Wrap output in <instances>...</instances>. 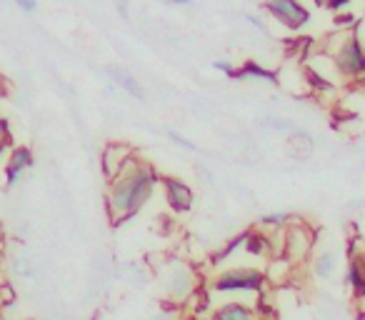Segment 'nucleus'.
<instances>
[{
  "instance_id": "nucleus-1",
  "label": "nucleus",
  "mask_w": 365,
  "mask_h": 320,
  "mask_svg": "<svg viewBox=\"0 0 365 320\" xmlns=\"http://www.w3.org/2000/svg\"><path fill=\"white\" fill-rule=\"evenodd\" d=\"M158 183V175L153 173L150 165L130 163L123 168V173L113 180L110 195H108V208L115 220H123L128 215L138 213L148 203L153 188Z\"/></svg>"
},
{
  "instance_id": "nucleus-2",
  "label": "nucleus",
  "mask_w": 365,
  "mask_h": 320,
  "mask_svg": "<svg viewBox=\"0 0 365 320\" xmlns=\"http://www.w3.org/2000/svg\"><path fill=\"white\" fill-rule=\"evenodd\" d=\"M213 288L218 293H260L265 288V275L253 268H233L223 270L215 278Z\"/></svg>"
},
{
  "instance_id": "nucleus-3",
  "label": "nucleus",
  "mask_w": 365,
  "mask_h": 320,
  "mask_svg": "<svg viewBox=\"0 0 365 320\" xmlns=\"http://www.w3.org/2000/svg\"><path fill=\"white\" fill-rule=\"evenodd\" d=\"M163 290L175 303H185L195 290V275L188 265H173L163 278Z\"/></svg>"
},
{
  "instance_id": "nucleus-4",
  "label": "nucleus",
  "mask_w": 365,
  "mask_h": 320,
  "mask_svg": "<svg viewBox=\"0 0 365 320\" xmlns=\"http://www.w3.org/2000/svg\"><path fill=\"white\" fill-rule=\"evenodd\" d=\"M310 245H313V235H310V230L305 228V225L295 223V225H290V228L285 230L283 253H285V258H288L290 263H298V260H303L305 255H308Z\"/></svg>"
},
{
  "instance_id": "nucleus-5",
  "label": "nucleus",
  "mask_w": 365,
  "mask_h": 320,
  "mask_svg": "<svg viewBox=\"0 0 365 320\" xmlns=\"http://www.w3.org/2000/svg\"><path fill=\"white\" fill-rule=\"evenodd\" d=\"M338 68L345 76H363L365 73V48L360 41L350 38L338 51Z\"/></svg>"
},
{
  "instance_id": "nucleus-6",
  "label": "nucleus",
  "mask_w": 365,
  "mask_h": 320,
  "mask_svg": "<svg viewBox=\"0 0 365 320\" xmlns=\"http://www.w3.org/2000/svg\"><path fill=\"white\" fill-rule=\"evenodd\" d=\"M268 11L290 28H300L308 21V11L298 0H268Z\"/></svg>"
},
{
  "instance_id": "nucleus-7",
  "label": "nucleus",
  "mask_w": 365,
  "mask_h": 320,
  "mask_svg": "<svg viewBox=\"0 0 365 320\" xmlns=\"http://www.w3.org/2000/svg\"><path fill=\"white\" fill-rule=\"evenodd\" d=\"M163 185H165L168 203H170L178 213H185V210L193 205V193H190V188L185 183H180L178 178H165Z\"/></svg>"
},
{
  "instance_id": "nucleus-8",
  "label": "nucleus",
  "mask_w": 365,
  "mask_h": 320,
  "mask_svg": "<svg viewBox=\"0 0 365 320\" xmlns=\"http://www.w3.org/2000/svg\"><path fill=\"white\" fill-rule=\"evenodd\" d=\"M210 320H258V315H255V310L250 308V305L225 303V305H220V308H215Z\"/></svg>"
},
{
  "instance_id": "nucleus-9",
  "label": "nucleus",
  "mask_w": 365,
  "mask_h": 320,
  "mask_svg": "<svg viewBox=\"0 0 365 320\" xmlns=\"http://www.w3.org/2000/svg\"><path fill=\"white\" fill-rule=\"evenodd\" d=\"M33 165V155L31 150H26V148H18L16 153H13L11 163H8L6 168V175H8V185H16L18 178L23 175V170H28Z\"/></svg>"
},
{
  "instance_id": "nucleus-10",
  "label": "nucleus",
  "mask_w": 365,
  "mask_h": 320,
  "mask_svg": "<svg viewBox=\"0 0 365 320\" xmlns=\"http://www.w3.org/2000/svg\"><path fill=\"white\" fill-rule=\"evenodd\" d=\"M345 280H348L350 290H353L358 298H360V295H365V260L363 258L350 260L348 273H345Z\"/></svg>"
},
{
  "instance_id": "nucleus-11",
  "label": "nucleus",
  "mask_w": 365,
  "mask_h": 320,
  "mask_svg": "<svg viewBox=\"0 0 365 320\" xmlns=\"http://www.w3.org/2000/svg\"><path fill=\"white\" fill-rule=\"evenodd\" d=\"M110 76L115 78V83L120 88H125L130 96H135V98H143V91H140V86L135 83V78L130 76V73H125V71H118V68H110Z\"/></svg>"
},
{
  "instance_id": "nucleus-12",
  "label": "nucleus",
  "mask_w": 365,
  "mask_h": 320,
  "mask_svg": "<svg viewBox=\"0 0 365 320\" xmlns=\"http://www.w3.org/2000/svg\"><path fill=\"white\" fill-rule=\"evenodd\" d=\"M335 270V255L333 253H320L315 260V275L318 278H330Z\"/></svg>"
},
{
  "instance_id": "nucleus-13",
  "label": "nucleus",
  "mask_w": 365,
  "mask_h": 320,
  "mask_svg": "<svg viewBox=\"0 0 365 320\" xmlns=\"http://www.w3.org/2000/svg\"><path fill=\"white\" fill-rule=\"evenodd\" d=\"M268 243L270 240L265 238V235H248V238H245V245H248V250L253 255H263L265 250H268Z\"/></svg>"
},
{
  "instance_id": "nucleus-14",
  "label": "nucleus",
  "mask_w": 365,
  "mask_h": 320,
  "mask_svg": "<svg viewBox=\"0 0 365 320\" xmlns=\"http://www.w3.org/2000/svg\"><path fill=\"white\" fill-rule=\"evenodd\" d=\"M285 220H288L285 213H273V215H263L260 225H263V228H278V225H285Z\"/></svg>"
},
{
  "instance_id": "nucleus-15",
  "label": "nucleus",
  "mask_w": 365,
  "mask_h": 320,
  "mask_svg": "<svg viewBox=\"0 0 365 320\" xmlns=\"http://www.w3.org/2000/svg\"><path fill=\"white\" fill-rule=\"evenodd\" d=\"M11 143V133H8V123L6 120H0V148L8 145Z\"/></svg>"
},
{
  "instance_id": "nucleus-16",
  "label": "nucleus",
  "mask_w": 365,
  "mask_h": 320,
  "mask_svg": "<svg viewBox=\"0 0 365 320\" xmlns=\"http://www.w3.org/2000/svg\"><path fill=\"white\" fill-rule=\"evenodd\" d=\"M16 6H21L23 11H28V13H33L38 8V3L36 0H16Z\"/></svg>"
},
{
  "instance_id": "nucleus-17",
  "label": "nucleus",
  "mask_w": 365,
  "mask_h": 320,
  "mask_svg": "<svg viewBox=\"0 0 365 320\" xmlns=\"http://www.w3.org/2000/svg\"><path fill=\"white\" fill-rule=\"evenodd\" d=\"M150 320H178V318L173 313H158V315H153Z\"/></svg>"
},
{
  "instance_id": "nucleus-18",
  "label": "nucleus",
  "mask_w": 365,
  "mask_h": 320,
  "mask_svg": "<svg viewBox=\"0 0 365 320\" xmlns=\"http://www.w3.org/2000/svg\"><path fill=\"white\" fill-rule=\"evenodd\" d=\"M330 8H340V6H348V0H328Z\"/></svg>"
},
{
  "instance_id": "nucleus-19",
  "label": "nucleus",
  "mask_w": 365,
  "mask_h": 320,
  "mask_svg": "<svg viewBox=\"0 0 365 320\" xmlns=\"http://www.w3.org/2000/svg\"><path fill=\"white\" fill-rule=\"evenodd\" d=\"M173 6H193V0H170Z\"/></svg>"
},
{
  "instance_id": "nucleus-20",
  "label": "nucleus",
  "mask_w": 365,
  "mask_h": 320,
  "mask_svg": "<svg viewBox=\"0 0 365 320\" xmlns=\"http://www.w3.org/2000/svg\"><path fill=\"white\" fill-rule=\"evenodd\" d=\"M215 68H218V71H225V73H233V71H230L228 63H215Z\"/></svg>"
},
{
  "instance_id": "nucleus-21",
  "label": "nucleus",
  "mask_w": 365,
  "mask_h": 320,
  "mask_svg": "<svg viewBox=\"0 0 365 320\" xmlns=\"http://www.w3.org/2000/svg\"><path fill=\"white\" fill-rule=\"evenodd\" d=\"M315 3H320V6H323V3H328V0H315Z\"/></svg>"
},
{
  "instance_id": "nucleus-22",
  "label": "nucleus",
  "mask_w": 365,
  "mask_h": 320,
  "mask_svg": "<svg viewBox=\"0 0 365 320\" xmlns=\"http://www.w3.org/2000/svg\"><path fill=\"white\" fill-rule=\"evenodd\" d=\"M208 320H210V318H208Z\"/></svg>"
}]
</instances>
